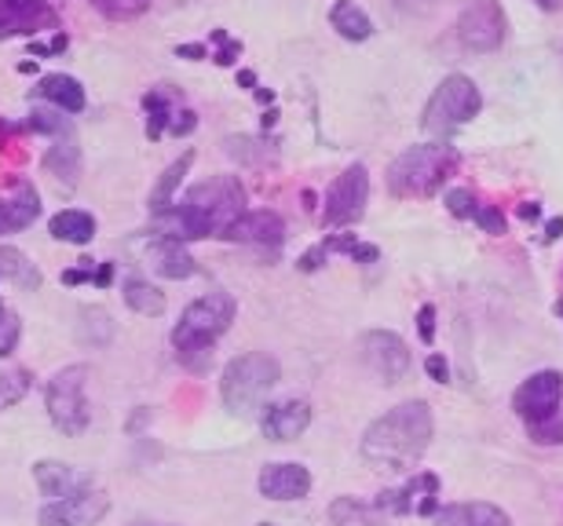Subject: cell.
<instances>
[{
	"mask_svg": "<svg viewBox=\"0 0 563 526\" xmlns=\"http://www.w3.org/2000/svg\"><path fill=\"white\" fill-rule=\"evenodd\" d=\"M435 439V413L421 399H407L369 424L358 454L380 472H407L428 454Z\"/></svg>",
	"mask_w": 563,
	"mask_h": 526,
	"instance_id": "6da1fadb",
	"label": "cell"
},
{
	"mask_svg": "<svg viewBox=\"0 0 563 526\" xmlns=\"http://www.w3.org/2000/svg\"><path fill=\"white\" fill-rule=\"evenodd\" d=\"M457 169L461 154L450 143H418L388 165L385 183L391 198H432L446 187L450 176H457Z\"/></svg>",
	"mask_w": 563,
	"mask_h": 526,
	"instance_id": "7a4b0ae2",
	"label": "cell"
},
{
	"mask_svg": "<svg viewBox=\"0 0 563 526\" xmlns=\"http://www.w3.org/2000/svg\"><path fill=\"white\" fill-rule=\"evenodd\" d=\"M278 380H282V366L275 355L245 351L223 366L220 399L234 417H253V413L267 410V399H272Z\"/></svg>",
	"mask_w": 563,
	"mask_h": 526,
	"instance_id": "3957f363",
	"label": "cell"
},
{
	"mask_svg": "<svg viewBox=\"0 0 563 526\" xmlns=\"http://www.w3.org/2000/svg\"><path fill=\"white\" fill-rule=\"evenodd\" d=\"M483 110V92L468 74H450L435 85L421 107V132L435 143H446L457 128H465Z\"/></svg>",
	"mask_w": 563,
	"mask_h": 526,
	"instance_id": "277c9868",
	"label": "cell"
},
{
	"mask_svg": "<svg viewBox=\"0 0 563 526\" xmlns=\"http://www.w3.org/2000/svg\"><path fill=\"white\" fill-rule=\"evenodd\" d=\"M234 315H239V304H234L231 293H206L198 296L195 304L184 307V315L173 326V348L179 355H209V348L217 344L223 333L234 326Z\"/></svg>",
	"mask_w": 563,
	"mask_h": 526,
	"instance_id": "5b68a950",
	"label": "cell"
},
{
	"mask_svg": "<svg viewBox=\"0 0 563 526\" xmlns=\"http://www.w3.org/2000/svg\"><path fill=\"white\" fill-rule=\"evenodd\" d=\"M179 205H187L195 216L206 223L212 238H223V231L245 212V190L234 176H217L206 183L187 187V194Z\"/></svg>",
	"mask_w": 563,
	"mask_h": 526,
	"instance_id": "8992f818",
	"label": "cell"
},
{
	"mask_svg": "<svg viewBox=\"0 0 563 526\" xmlns=\"http://www.w3.org/2000/svg\"><path fill=\"white\" fill-rule=\"evenodd\" d=\"M44 406H48V417L63 435H81L88 421H92V410H88V366L59 369L48 380Z\"/></svg>",
	"mask_w": 563,
	"mask_h": 526,
	"instance_id": "52a82bcc",
	"label": "cell"
},
{
	"mask_svg": "<svg viewBox=\"0 0 563 526\" xmlns=\"http://www.w3.org/2000/svg\"><path fill=\"white\" fill-rule=\"evenodd\" d=\"M454 37L461 48L487 55L498 52L505 37H509V19H505V8L498 0H468V8L461 11L454 22Z\"/></svg>",
	"mask_w": 563,
	"mask_h": 526,
	"instance_id": "ba28073f",
	"label": "cell"
},
{
	"mask_svg": "<svg viewBox=\"0 0 563 526\" xmlns=\"http://www.w3.org/2000/svg\"><path fill=\"white\" fill-rule=\"evenodd\" d=\"M366 201H369V172L366 165H347L325 190L322 201V223L325 227H352L366 216Z\"/></svg>",
	"mask_w": 563,
	"mask_h": 526,
	"instance_id": "9c48e42d",
	"label": "cell"
},
{
	"mask_svg": "<svg viewBox=\"0 0 563 526\" xmlns=\"http://www.w3.org/2000/svg\"><path fill=\"white\" fill-rule=\"evenodd\" d=\"M358 358L374 369L380 377V384H396L410 373V348L399 333H388V329H369L358 337Z\"/></svg>",
	"mask_w": 563,
	"mask_h": 526,
	"instance_id": "30bf717a",
	"label": "cell"
},
{
	"mask_svg": "<svg viewBox=\"0 0 563 526\" xmlns=\"http://www.w3.org/2000/svg\"><path fill=\"white\" fill-rule=\"evenodd\" d=\"M374 505L385 512V516H435L439 512V475L413 472L402 486L385 490L380 497H374Z\"/></svg>",
	"mask_w": 563,
	"mask_h": 526,
	"instance_id": "8fae6325",
	"label": "cell"
},
{
	"mask_svg": "<svg viewBox=\"0 0 563 526\" xmlns=\"http://www.w3.org/2000/svg\"><path fill=\"white\" fill-rule=\"evenodd\" d=\"M563 402V373L560 369H538L512 391V413L523 424H534L556 413Z\"/></svg>",
	"mask_w": 563,
	"mask_h": 526,
	"instance_id": "7c38bea8",
	"label": "cell"
},
{
	"mask_svg": "<svg viewBox=\"0 0 563 526\" xmlns=\"http://www.w3.org/2000/svg\"><path fill=\"white\" fill-rule=\"evenodd\" d=\"M110 512V497L99 494V490H81L74 497L63 501H48L41 508V526H96L99 519H107Z\"/></svg>",
	"mask_w": 563,
	"mask_h": 526,
	"instance_id": "4fadbf2b",
	"label": "cell"
},
{
	"mask_svg": "<svg viewBox=\"0 0 563 526\" xmlns=\"http://www.w3.org/2000/svg\"><path fill=\"white\" fill-rule=\"evenodd\" d=\"M256 486H261V497L267 501H303L311 494L314 479L300 461H275V465H264Z\"/></svg>",
	"mask_w": 563,
	"mask_h": 526,
	"instance_id": "5bb4252c",
	"label": "cell"
},
{
	"mask_svg": "<svg viewBox=\"0 0 563 526\" xmlns=\"http://www.w3.org/2000/svg\"><path fill=\"white\" fill-rule=\"evenodd\" d=\"M228 242H242V245H264V249H278L286 242V220L272 209H245L239 220L223 231Z\"/></svg>",
	"mask_w": 563,
	"mask_h": 526,
	"instance_id": "9a60e30c",
	"label": "cell"
},
{
	"mask_svg": "<svg viewBox=\"0 0 563 526\" xmlns=\"http://www.w3.org/2000/svg\"><path fill=\"white\" fill-rule=\"evenodd\" d=\"M59 30V11L48 8L44 0H0V33H44Z\"/></svg>",
	"mask_w": 563,
	"mask_h": 526,
	"instance_id": "2e32d148",
	"label": "cell"
},
{
	"mask_svg": "<svg viewBox=\"0 0 563 526\" xmlns=\"http://www.w3.org/2000/svg\"><path fill=\"white\" fill-rule=\"evenodd\" d=\"M311 421H314L311 402L289 399V402H278V406H267L261 428L272 443H297L300 435L311 428Z\"/></svg>",
	"mask_w": 563,
	"mask_h": 526,
	"instance_id": "e0dca14e",
	"label": "cell"
},
{
	"mask_svg": "<svg viewBox=\"0 0 563 526\" xmlns=\"http://www.w3.org/2000/svg\"><path fill=\"white\" fill-rule=\"evenodd\" d=\"M33 479H37L41 494L52 501L81 494V490H88V483H92V475L74 465H66V461H37L33 465Z\"/></svg>",
	"mask_w": 563,
	"mask_h": 526,
	"instance_id": "ac0fdd59",
	"label": "cell"
},
{
	"mask_svg": "<svg viewBox=\"0 0 563 526\" xmlns=\"http://www.w3.org/2000/svg\"><path fill=\"white\" fill-rule=\"evenodd\" d=\"M432 526H512V516L494 501H454L435 512Z\"/></svg>",
	"mask_w": 563,
	"mask_h": 526,
	"instance_id": "d6986e66",
	"label": "cell"
},
{
	"mask_svg": "<svg viewBox=\"0 0 563 526\" xmlns=\"http://www.w3.org/2000/svg\"><path fill=\"white\" fill-rule=\"evenodd\" d=\"M146 264H151L154 275L168 278V282H184L198 271L195 256L187 253L184 242H168V238H154L146 245Z\"/></svg>",
	"mask_w": 563,
	"mask_h": 526,
	"instance_id": "ffe728a7",
	"label": "cell"
},
{
	"mask_svg": "<svg viewBox=\"0 0 563 526\" xmlns=\"http://www.w3.org/2000/svg\"><path fill=\"white\" fill-rule=\"evenodd\" d=\"M30 96L41 99V103L55 107V110H63V114H81L85 103H88L85 85L77 81V77H70V74H44Z\"/></svg>",
	"mask_w": 563,
	"mask_h": 526,
	"instance_id": "44dd1931",
	"label": "cell"
},
{
	"mask_svg": "<svg viewBox=\"0 0 563 526\" xmlns=\"http://www.w3.org/2000/svg\"><path fill=\"white\" fill-rule=\"evenodd\" d=\"M48 234L66 245H88L96 238V216L85 209H63L48 220Z\"/></svg>",
	"mask_w": 563,
	"mask_h": 526,
	"instance_id": "7402d4cb",
	"label": "cell"
},
{
	"mask_svg": "<svg viewBox=\"0 0 563 526\" xmlns=\"http://www.w3.org/2000/svg\"><path fill=\"white\" fill-rule=\"evenodd\" d=\"M330 26L352 44H363L374 37V19H369L358 4H352V0H336L330 8Z\"/></svg>",
	"mask_w": 563,
	"mask_h": 526,
	"instance_id": "603a6c76",
	"label": "cell"
},
{
	"mask_svg": "<svg viewBox=\"0 0 563 526\" xmlns=\"http://www.w3.org/2000/svg\"><path fill=\"white\" fill-rule=\"evenodd\" d=\"M190 165H195V150H184L173 165H168V169H165L162 176H157V183H154V190H151V201H146L154 216H157V212H165V209H173V205H176L173 198H176L179 183H184V176L190 172Z\"/></svg>",
	"mask_w": 563,
	"mask_h": 526,
	"instance_id": "cb8c5ba5",
	"label": "cell"
},
{
	"mask_svg": "<svg viewBox=\"0 0 563 526\" xmlns=\"http://www.w3.org/2000/svg\"><path fill=\"white\" fill-rule=\"evenodd\" d=\"M44 172H52L59 183L66 187H74L77 179H81V147H77L74 139H59V143H52L48 150H44Z\"/></svg>",
	"mask_w": 563,
	"mask_h": 526,
	"instance_id": "d4e9b609",
	"label": "cell"
},
{
	"mask_svg": "<svg viewBox=\"0 0 563 526\" xmlns=\"http://www.w3.org/2000/svg\"><path fill=\"white\" fill-rule=\"evenodd\" d=\"M330 519H333V526H380L388 516L374 505V501L344 494L330 505Z\"/></svg>",
	"mask_w": 563,
	"mask_h": 526,
	"instance_id": "484cf974",
	"label": "cell"
},
{
	"mask_svg": "<svg viewBox=\"0 0 563 526\" xmlns=\"http://www.w3.org/2000/svg\"><path fill=\"white\" fill-rule=\"evenodd\" d=\"M165 304H168L165 293L146 282V278H140V275L125 278V307L129 311H136V315H146V318H157V315H165Z\"/></svg>",
	"mask_w": 563,
	"mask_h": 526,
	"instance_id": "4316f807",
	"label": "cell"
},
{
	"mask_svg": "<svg viewBox=\"0 0 563 526\" xmlns=\"http://www.w3.org/2000/svg\"><path fill=\"white\" fill-rule=\"evenodd\" d=\"M0 278H8L19 289H30V293L41 286V271L30 264V256L11 249V245H0Z\"/></svg>",
	"mask_w": 563,
	"mask_h": 526,
	"instance_id": "83f0119b",
	"label": "cell"
},
{
	"mask_svg": "<svg viewBox=\"0 0 563 526\" xmlns=\"http://www.w3.org/2000/svg\"><path fill=\"white\" fill-rule=\"evenodd\" d=\"M8 201H11V209H15L19 231L30 227V223L41 216V194H37V187H33L30 179H15V183H11V198Z\"/></svg>",
	"mask_w": 563,
	"mask_h": 526,
	"instance_id": "f1b7e54d",
	"label": "cell"
},
{
	"mask_svg": "<svg viewBox=\"0 0 563 526\" xmlns=\"http://www.w3.org/2000/svg\"><path fill=\"white\" fill-rule=\"evenodd\" d=\"M143 110L151 114L146 121V139H162L168 132V121H173V103H168V92L157 88V92H146L143 96Z\"/></svg>",
	"mask_w": 563,
	"mask_h": 526,
	"instance_id": "f546056e",
	"label": "cell"
},
{
	"mask_svg": "<svg viewBox=\"0 0 563 526\" xmlns=\"http://www.w3.org/2000/svg\"><path fill=\"white\" fill-rule=\"evenodd\" d=\"M96 15H103L107 22H136L146 15L151 0H88Z\"/></svg>",
	"mask_w": 563,
	"mask_h": 526,
	"instance_id": "4dcf8cb0",
	"label": "cell"
},
{
	"mask_svg": "<svg viewBox=\"0 0 563 526\" xmlns=\"http://www.w3.org/2000/svg\"><path fill=\"white\" fill-rule=\"evenodd\" d=\"M26 391H30L26 369H0V410H11L15 402H22Z\"/></svg>",
	"mask_w": 563,
	"mask_h": 526,
	"instance_id": "1f68e13d",
	"label": "cell"
},
{
	"mask_svg": "<svg viewBox=\"0 0 563 526\" xmlns=\"http://www.w3.org/2000/svg\"><path fill=\"white\" fill-rule=\"evenodd\" d=\"M30 132H41V136H59V139H70L74 136V125L70 117H59L55 110H33L30 121H26Z\"/></svg>",
	"mask_w": 563,
	"mask_h": 526,
	"instance_id": "d6a6232c",
	"label": "cell"
},
{
	"mask_svg": "<svg viewBox=\"0 0 563 526\" xmlns=\"http://www.w3.org/2000/svg\"><path fill=\"white\" fill-rule=\"evenodd\" d=\"M527 435L538 443V446H563V410L549 413V417L527 424Z\"/></svg>",
	"mask_w": 563,
	"mask_h": 526,
	"instance_id": "836d02e7",
	"label": "cell"
},
{
	"mask_svg": "<svg viewBox=\"0 0 563 526\" xmlns=\"http://www.w3.org/2000/svg\"><path fill=\"white\" fill-rule=\"evenodd\" d=\"M19 340H22V318L15 311H4V315H0V358H8L15 351Z\"/></svg>",
	"mask_w": 563,
	"mask_h": 526,
	"instance_id": "e575fe53",
	"label": "cell"
},
{
	"mask_svg": "<svg viewBox=\"0 0 563 526\" xmlns=\"http://www.w3.org/2000/svg\"><path fill=\"white\" fill-rule=\"evenodd\" d=\"M476 209H479V201H476V194H472V190H465V187H454V190L446 194V212H450V216L472 220V216H476Z\"/></svg>",
	"mask_w": 563,
	"mask_h": 526,
	"instance_id": "d590c367",
	"label": "cell"
},
{
	"mask_svg": "<svg viewBox=\"0 0 563 526\" xmlns=\"http://www.w3.org/2000/svg\"><path fill=\"white\" fill-rule=\"evenodd\" d=\"M479 223V231H487L494 234V238H501L505 231H509V220H505V212L498 205H487V201H479V209H476V216H472Z\"/></svg>",
	"mask_w": 563,
	"mask_h": 526,
	"instance_id": "8d00e7d4",
	"label": "cell"
},
{
	"mask_svg": "<svg viewBox=\"0 0 563 526\" xmlns=\"http://www.w3.org/2000/svg\"><path fill=\"white\" fill-rule=\"evenodd\" d=\"M198 128V114L195 110H179V114H173V121H168V136H187V132Z\"/></svg>",
	"mask_w": 563,
	"mask_h": 526,
	"instance_id": "74e56055",
	"label": "cell"
},
{
	"mask_svg": "<svg viewBox=\"0 0 563 526\" xmlns=\"http://www.w3.org/2000/svg\"><path fill=\"white\" fill-rule=\"evenodd\" d=\"M325 260H330V249H325V245H314V249H308L300 256V271H322L325 267Z\"/></svg>",
	"mask_w": 563,
	"mask_h": 526,
	"instance_id": "f35d334b",
	"label": "cell"
},
{
	"mask_svg": "<svg viewBox=\"0 0 563 526\" xmlns=\"http://www.w3.org/2000/svg\"><path fill=\"white\" fill-rule=\"evenodd\" d=\"M428 377L435 380V384H450V362H446V355H428Z\"/></svg>",
	"mask_w": 563,
	"mask_h": 526,
	"instance_id": "ab89813d",
	"label": "cell"
},
{
	"mask_svg": "<svg viewBox=\"0 0 563 526\" xmlns=\"http://www.w3.org/2000/svg\"><path fill=\"white\" fill-rule=\"evenodd\" d=\"M92 260H81V267H66L63 271V286H81V282H92Z\"/></svg>",
	"mask_w": 563,
	"mask_h": 526,
	"instance_id": "60d3db41",
	"label": "cell"
},
{
	"mask_svg": "<svg viewBox=\"0 0 563 526\" xmlns=\"http://www.w3.org/2000/svg\"><path fill=\"white\" fill-rule=\"evenodd\" d=\"M418 333H421V340L424 344H432L435 340V307L432 304H424L418 311Z\"/></svg>",
	"mask_w": 563,
	"mask_h": 526,
	"instance_id": "b9f144b4",
	"label": "cell"
},
{
	"mask_svg": "<svg viewBox=\"0 0 563 526\" xmlns=\"http://www.w3.org/2000/svg\"><path fill=\"white\" fill-rule=\"evenodd\" d=\"M66 44H70V41H66V33L59 30V33L52 37V44L33 41V44H30V52H37V55H59V52H66Z\"/></svg>",
	"mask_w": 563,
	"mask_h": 526,
	"instance_id": "7bdbcfd3",
	"label": "cell"
},
{
	"mask_svg": "<svg viewBox=\"0 0 563 526\" xmlns=\"http://www.w3.org/2000/svg\"><path fill=\"white\" fill-rule=\"evenodd\" d=\"M11 231H19L15 209H11V201L0 198V234H11Z\"/></svg>",
	"mask_w": 563,
	"mask_h": 526,
	"instance_id": "ee69618b",
	"label": "cell"
},
{
	"mask_svg": "<svg viewBox=\"0 0 563 526\" xmlns=\"http://www.w3.org/2000/svg\"><path fill=\"white\" fill-rule=\"evenodd\" d=\"M110 282H114V264H96V275H92V286L96 289H107Z\"/></svg>",
	"mask_w": 563,
	"mask_h": 526,
	"instance_id": "f6af8a7d",
	"label": "cell"
},
{
	"mask_svg": "<svg viewBox=\"0 0 563 526\" xmlns=\"http://www.w3.org/2000/svg\"><path fill=\"white\" fill-rule=\"evenodd\" d=\"M377 245H366V242H355V249H352V260H358V264H374L377 260Z\"/></svg>",
	"mask_w": 563,
	"mask_h": 526,
	"instance_id": "bcb514c9",
	"label": "cell"
},
{
	"mask_svg": "<svg viewBox=\"0 0 563 526\" xmlns=\"http://www.w3.org/2000/svg\"><path fill=\"white\" fill-rule=\"evenodd\" d=\"M239 55H242V44H239V41H228V48H220V52H217V59H212V63L231 66L234 59H239Z\"/></svg>",
	"mask_w": 563,
	"mask_h": 526,
	"instance_id": "7dc6e473",
	"label": "cell"
},
{
	"mask_svg": "<svg viewBox=\"0 0 563 526\" xmlns=\"http://www.w3.org/2000/svg\"><path fill=\"white\" fill-rule=\"evenodd\" d=\"M176 55L179 59H206V44H176Z\"/></svg>",
	"mask_w": 563,
	"mask_h": 526,
	"instance_id": "c3c4849f",
	"label": "cell"
},
{
	"mask_svg": "<svg viewBox=\"0 0 563 526\" xmlns=\"http://www.w3.org/2000/svg\"><path fill=\"white\" fill-rule=\"evenodd\" d=\"M560 234H563V216H553V220L545 223V234H542V242H545V245H553V242L560 238Z\"/></svg>",
	"mask_w": 563,
	"mask_h": 526,
	"instance_id": "681fc988",
	"label": "cell"
},
{
	"mask_svg": "<svg viewBox=\"0 0 563 526\" xmlns=\"http://www.w3.org/2000/svg\"><path fill=\"white\" fill-rule=\"evenodd\" d=\"M534 4L542 8V11H560V8H563V0H534Z\"/></svg>",
	"mask_w": 563,
	"mask_h": 526,
	"instance_id": "f907efd6",
	"label": "cell"
},
{
	"mask_svg": "<svg viewBox=\"0 0 563 526\" xmlns=\"http://www.w3.org/2000/svg\"><path fill=\"white\" fill-rule=\"evenodd\" d=\"M239 85H242V88H253V85H256V74H253V70H242V74H239Z\"/></svg>",
	"mask_w": 563,
	"mask_h": 526,
	"instance_id": "816d5d0a",
	"label": "cell"
},
{
	"mask_svg": "<svg viewBox=\"0 0 563 526\" xmlns=\"http://www.w3.org/2000/svg\"><path fill=\"white\" fill-rule=\"evenodd\" d=\"M520 216H523V220H534V216H538V209H534V201H527V205L520 209Z\"/></svg>",
	"mask_w": 563,
	"mask_h": 526,
	"instance_id": "f5cc1de1",
	"label": "cell"
},
{
	"mask_svg": "<svg viewBox=\"0 0 563 526\" xmlns=\"http://www.w3.org/2000/svg\"><path fill=\"white\" fill-rule=\"evenodd\" d=\"M44 4H48V8H55V11H59V4H63V0H44Z\"/></svg>",
	"mask_w": 563,
	"mask_h": 526,
	"instance_id": "db71d44e",
	"label": "cell"
},
{
	"mask_svg": "<svg viewBox=\"0 0 563 526\" xmlns=\"http://www.w3.org/2000/svg\"><path fill=\"white\" fill-rule=\"evenodd\" d=\"M4 311H8V307H4V304H0V315H4Z\"/></svg>",
	"mask_w": 563,
	"mask_h": 526,
	"instance_id": "11a10c76",
	"label": "cell"
}]
</instances>
